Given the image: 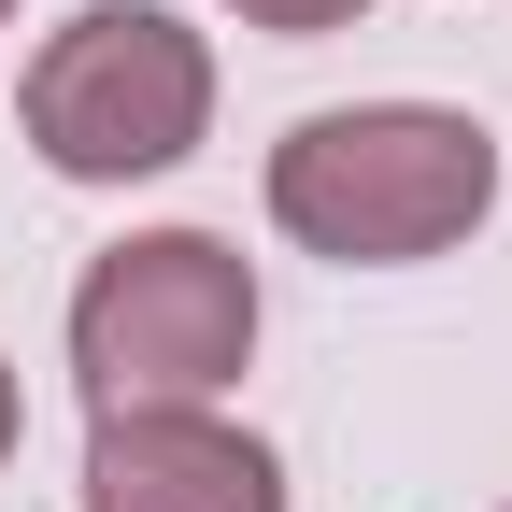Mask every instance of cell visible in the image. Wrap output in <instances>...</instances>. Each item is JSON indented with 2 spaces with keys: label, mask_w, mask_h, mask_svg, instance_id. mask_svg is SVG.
I'll use <instances>...</instances> for the list:
<instances>
[{
  "label": "cell",
  "mask_w": 512,
  "mask_h": 512,
  "mask_svg": "<svg viewBox=\"0 0 512 512\" xmlns=\"http://www.w3.org/2000/svg\"><path fill=\"white\" fill-rule=\"evenodd\" d=\"M498 200V143L441 100H356V114H299L271 143V214L285 242L342 256V271H399V256L470 242Z\"/></svg>",
  "instance_id": "6da1fadb"
},
{
  "label": "cell",
  "mask_w": 512,
  "mask_h": 512,
  "mask_svg": "<svg viewBox=\"0 0 512 512\" xmlns=\"http://www.w3.org/2000/svg\"><path fill=\"white\" fill-rule=\"evenodd\" d=\"M242 356H256V271L214 228H143L72 285V370H86L100 413L214 399Z\"/></svg>",
  "instance_id": "7a4b0ae2"
},
{
  "label": "cell",
  "mask_w": 512,
  "mask_h": 512,
  "mask_svg": "<svg viewBox=\"0 0 512 512\" xmlns=\"http://www.w3.org/2000/svg\"><path fill=\"white\" fill-rule=\"evenodd\" d=\"M214 114V57L185 15L157 0H100L29 57V143L72 171V185H128V171H171Z\"/></svg>",
  "instance_id": "3957f363"
},
{
  "label": "cell",
  "mask_w": 512,
  "mask_h": 512,
  "mask_svg": "<svg viewBox=\"0 0 512 512\" xmlns=\"http://www.w3.org/2000/svg\"><path fill=\"white\" fill-rule=\"evenodd\" d=\"M86 512H285V470L271 441L214 427L200 399H143V413H100Z\"/></svg>",
  "instance_id": "277c9868"
},
{
  "label": "cell",
  "mask_w": 512,
  "mask_h": 512,
  "mask_svg": "<svg viewBox=\"0 0 512 512\" xmlns=\"http://www.w3.org/2000/svg\"><path fill=\"white\" fill-rule=\"evenodd\" d=\"M370 0H242V29H285V43H313V29H356Z\"/></svg>",
  "instance_id": "5b68a950"
},
{
  "label": "cell",
  "mask_w": 512,
  "mask_h": 512,
  "mask_svg": "<svg viewBox=\"0 0 512 512\" xmlns=\"http://www.w3.org/2000/svg\"><path fill=\"white\" fill-rule=\"evenodd\" d=\"M15 427H29V399H15V356H0V470H15Z\"/></svg>",
  "instance_id": "8992f818"
},
{
  "label": "cell",
  "mask_w": 512,
  "mask_h": 512,
  "mask_svg": "<svg viewBox=\"0 0 512 512\" xmlns=\"http://www.w3.org/2000/svg\"><path fill=\"white\" fill-rule=\"evenodd\" d=\"M0 15H15V0H0Z\"/></svg>",
  "instance_id": "52a82bcc"
}]
</instances>
